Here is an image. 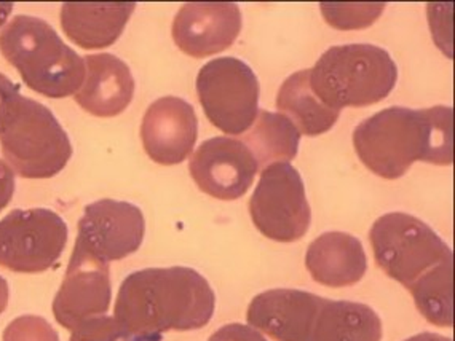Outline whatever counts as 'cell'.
Wrapping results in <instances>:
<instances>
[{
  "label": "cell",
  "instance_id": "6da1fadb",
  "mask_svg": "<svg viewBox=\"0 0 455 341\" xmlns=\"http://www.w3.org/2000/svg\"><path fill=\"white\" fill-rule=\"evenodd\" d=\"M216 297L200 273L186 266L134 272L118 289L114 318L130 334L162 340L165 332L208 326Z\"/></svg>",
  "mask_w": 455,
  "mask_h": 341
},
{
  "label": "cell",
  "instance_id": "7c38bea8",
  "mask_svg": "<svg viewBox=\"0 0 455 341\" xmlns=\"http://www.w3.org/2000/svg\"><path fill=\"white\" fill-rule=\"evenodd\" d=\"M258 163L242 140H204L190 158L188 172L196 186L220 202H234L251 188Z\"/></svg>",
  "mask_w": 455,
  "mask_h": 341
},
{
  "label": "cell",
  "instance_id": "8992f818",
  "mask_svg": "<svg viewBox=\"0 0 455 341\" xmlns=\"http://www.w3.org/2000/svg\"><path fill=\"white\" fill-rule=\"evenodd\" d=\"M7 164L24 178H50L66 168L72 146L68 132L44 104L18 96L0 132Z\"/></svg>",
  "mask_w": 455,
  "mask_h": 341
},
{
  "label": "cell",
  "instance_id": "44dd1931",
  "mask_svg": "<svg viewBox=\"0 0 455 341\" xmlns=\"http://www.w3.org/2000/svg\"><path fill=\"white\" fill-rule=\"evenodd\" d=\"M323 16L330 26L350 31V29H364L376 23L379 16L384 12L385 4H326L323 2Z\"/></svg>",
  "mask_w": 455,
  "mask_h": 341
},
{
  "label": "cell",
  "instance_id": "3957f363",
  "mask_svg": "<svg viewBox=\"0 0 455 341\" xmlns=\"http://www.w3.org/2000/svg\"><path fill=\"white\" fill-rule=\"evenodd\" d=\"M248 324L276 341H382V321L368 305L330 300L296 289L252 298Z\"/></svg>",
  "mask_w": 455,
  "mask_h": 341
},
{
  "label": "cell",
  "instance_id": "7a4b0ae2",
  "mask_svg": "<svg viewBox=\"0 0 455 341\" xmlns=\"http://www.w3.org/2000/svg\"><path fill=\"white\" fill-rule=\"evenodd\" d=\"M363 164L379 178H400L416 162L451 166L454 162L452 107H388L366 118L354 131Z\"/></svg>",
  "mask_w": 455,
  "mask_h": 341
},
{
  "label": "cell",
  "instance_id": "9c48e42d",
  "mask_svg": "<svg viewBox=\"0 0 455 341\" xmlns=\"http://www.w3.org/2000/svg\"><path fill=\"white\" fill-rule=\"evenodd\" d=\"M252 224L268 240H302L312 222L306 186L290 163L270 164L260 172L259 184L250 200Z\"/></svg>",
  "mask_w": 455,
  "mask_h": 341
},
{
  "label": "cell",
  "instance_id": "603a6c76",
  "mask_svg": "<svg viewBox=\"0 0 455 341\" xmlns=\"http://www.w3.org/2000/svg\"><path fill=\"white\" fill-rule=\"evenodd\" d=\"M4 341H60V337L45 319L21 316L8 324Z\"/></svg>",
  "mask_w": 455,
  "mask_h": 341
},
{
  "label": "cell",
  "instance_id": "30bf717a",
  "mask_svg": "<svg viewBox=\"0 0 455 341\" xmlns=\"http://www.w3.org/2000/svg\"><path fill=\"white\" fill-rule=\"evenodd\" d=\"M68 234L55 210H12L0 220V266L15 273L47 272L63 254Z\"/></svg>",
  "mask_w": 455,
  "mask_h": 341
},
{
  "label": "cell",
  "instance_id": "277c9868",
  "mask_svg": "<svg viewBox=\"0 0 455 341\" xmlns=\"http://www.w3.org/2000/svg\"><path fill=\"white\" fill-rule=\"evenodd\" d=\"M0 53L20 72L28 88L53 99L77 93L87 75L84 58L36 16H15L2 29Z\"/></svg>",
  "mask_w": 455,
  "mask_h": 341
},
{
  "label": "cell",
  "instance_id": "f1b7e54d",
  "mask_svg": "<svg viewBox=\"0 0 455 341\" xmlns=\"http://www.w3.org/2000/svg\"><path fill=\"white\" fill-rule=\"evenodd\" d=\"M12 10H13V4H0V26H4V24L7 23V18L12 13Z\"/></svg>",
  "mask_w": 455,
  "mask_h": 341
},
{
  "label": "cell",
  "instance_id": "9a60e30c",
  "mask_svg": "<svg viewBox=\"0 0 455 341\" xmlns=\"http://www.w3.org/2000/svg\"><path fill=\"white\" fill-rule=\"evenodd\" d=\"M198 120L196 110L176 96L160 98L142 118V146L150 160L164 166L180 164L196 147Z\"/></svg>",
  "mask_w": 455,
  "mask_h": 341
},
{
  "label": "cell",
  "instance_id": "4fadbf2b",
  "mask_svg": "<svg viewBox=\"0 0 455 341\" xmlns=\"http://www.w3.org/2000/svg\"><path fill=\"white\" fill-rule=\"evenodd\" d=\"M146 233L142 210L132 202L101 200L88 204L79 220L80 244L104 262L122 260L141 248Z\"/></svg>",
  "mask_w": 455,
  "mask_h": 341
},
{
  "label": "cell",
  "instance_id": "cb8c5ba5",
  "mask_svg": "<svg viewBox=\"0 0 455 341\" xmlns=\"http://www.w3.org/2000/svg\"><path fill=\"white\" fill-rule=\"evenodd\" d=\"M208 341H267L259 330L243 324H228L220 327Z\"/></svg>",
  "mask_w": 455,
  "mask_h": 341
},
{
  "label": "cell",
  "instance_id": "ffe728a7",
  "mask_svg": "<svg viewBox=\"0 0 455 341\" xmlns=\"http://www.w3.org/2000/svg\"><path fill=\"white\" fill-rule=\"evenodd\" d=\"M242 142L251 152L258 168L266 170L270 164L288 163L296 158L300 132L288 116L259 110L251 131L244 134Z\"/></svg>",
  "mask_w": 455,
  "mask_h": 341
},
{
  "label": "cell",
  "instance_id": "5bb4252c",
  "mask_svg": "<svg viewBox=\"0 0 455 341\" xmlns=\"http://www.w3.org/2000/svg\"><path fill=\"white\" fill-rule=\"evenodd\" d=\"M242 31V12L232 2H190L174 16V44L192 58L218 55Z\"/></svg>",
  "mask_w": 455,
  "mask_h": 341
},
{
  "label": "cell",
  "instance_id": "4316f807",
  "mask_svg": "<svg viewBox=\"0 0 455 341\" xmlns=\"http://www.w3.org/2000/svg\"><path fill=\"white\" fill-rule=\"evenodd\" d=\"M404 341H452L448 337H443L440 334H432V332H425V334L414 335L408 340Z\"/></svg>",
  "mask_w": 455,
  "mask_h": 341
},
{
  "label": "cell",
  "instance_id": "ac0fdd59",
  "mask_svg": "<svg viewBox=\"0 0 455 341\" xmlns=\"http://www.w3.org/2000/svg\"><path fill=\"white\" fill-rule=\"evenodd\" d=\"M306 266L315 282L348 287L360 282L368 270L362 241L344 232L320 234L307 249Z\"/></svg>",
  "mask_w": 455,
  "mask_h": 341
},
{
  "label": "cell",
  "instance_id": "2e32d148",
  "mask_svg": "<svg viewBox=\"0 0 455 341\" xmlns=\"http://www.w3.org/2000/svg\"><path fill=\"white\" fill-rule=\"evenodd\" d=\"M87 80L74 96L80 107L101 118L117 116L125 112L134 96L132 70L117 56L110 53L88 55Z\"/></svg>",
  "mask_w": 455,
  "mask_h": 341
},
{
  "label": "cell",
  "instance_id": "484cf974",
  "mask_svg": "<svg viewBox=\"0 0 455 341\" xmlns=\"http://www.w3.org/2000/svg\"><path fill=\"white\" fill-rule=\"evenodd\" d=\"M15 194V172L0 160V210H5Z\"/></svg>",
  "mask_w": 455,
  "mask_h": 341
},
{
  "label": "cell",
  "instance_id": "ba28073f",
  "mask_svg": "<svg viewBox=\"0 0 455 341\" xmlns=\"http://www.w3.org/2000/svg\"><path fill=\"white\" fill-rule=\"evenodd\" d=\"M196 94L206 118L230 136L248 131L259 114V82L238 58L204 64L196 75Z\"/></svg>",
  "mask_w": 455,
  "mask_h": 341
},
{
  "label": "cell",
  "instance_id": "e0dca14e",
  "mask_svg": "<svg viewBox=\"0 0 455 341\" xmlns=\"http://www.w3.org/2000/svg\"><path fill=\"white\" fill-rule=\"evenodd\" d=\"M134 8L133 2H66L61 28L84 50L108 48L122 36Z\"/></svg>",
  "mask_w": 455,
  "mask_h": 341
},
{
  "label": "cell",
  "instance_id": "7402d4cb",
  "mask_svg": "<svg viewBox=\"0 0 455 341\" xmlns=\"http://www.w3.org/2000/svg\"><path fill=\"white\" fill-rule=\"evenodd\" d=\"M71 341H162L130 334L116 318L98 316L82 322L72 330Z\"/></svg>",
  "mask_w": 455,
  "mask_h": 341
},
{
  "label": "cell",
  "instance_id": "5b68a950",
  "mask_svg": "<svg viewBox=\"0 0 455 341\" xmlns=\"http://www.w3.org/2000/svg\"><path fill=\"white\" fill-rule=\"evenodd\" d=\"M308 75L315 96L340 112L385 99L396 85L398 67L384 48L352 44L324 52Z\"/></svg>",
  "mask_w": 455,
  "mask_h": 341
},
{
  "label": "cell",
  "instance_id": "d4e9b609",
  "mask_svg": "<svg viewBox=\"0 0 455 341\" xmlns=\"http://www.w3.org/2000/svg\"><path fill=\"white\" fill-rule=\"evenodd\" d=\"M20 96V86L13 83L7 75L0 74V132L8 115L10 106Z\"/></svg>",
  "mask_w": 455,
  "mask_h": 341
},
{
  "label": "cell",
  "instance_id": "d6986e66",
  "mask_svg": "<svg viewBox=\"0 0 455 341\" xmlns=\"http://www.w3.org/2000/svg\"><path fill=\"white\" fill-rule=\"evenodd\" d=\"M276 109L291 116L299 132L320 136L336 124L340 112L324 106L312 91L308 69L299 70L283 82L276 94Z\"/></svg>",
  "mask_w": 455,
  "mask_h": 341
},
{
  "label": "cell",
  "instance_id": "83f0119b",
  "mask_svg": "<svg viewBox=\"0 0 455 341\" xmlns=\"http://www.w3.org/2000/svg\"><path fill=\"white\" fill-rule=\"evenodd\" d=\"M8 297H10V292H8L7 281L0 276V314L7 310Z\"/></svg>",
  "mask_w": 455,
  "mask_h": 341
},
{
  "label": "cell",
  "instance_id": "8fae6325",
  "mask_svg": "<svg viewBox=\"0 0 455 341\" xmlns=\"http://www.w3.org/2000/svg\"><path fill=\"white\" fill-rule=\"evenodd\" d=\"M112 300L109 264L76 241L68 272L53 302L60 326L74 330L88 319L104 316Z\"/></svg>",
  "mask_w": 455,
  "mask_h": 341
},
{
  "label": "cell",
  "instance_id": "52a82bcc",
  "mask_svg": "<svg viewBox=\"0 0 455 341\" xmlns=\"http://www.w3.org/2000/svg\"><path fill=\"white\" fill-rule=\"evenodd\" d=\"M376 264L409 292L422 281L454 265L452 250L420 218L388 212L369 232Z\"/></svg>",
  "mask_w": 455,
  "mask_h": 341
}]
</instances>
